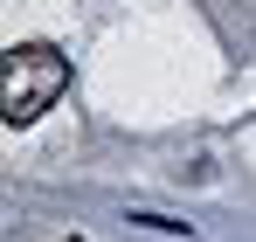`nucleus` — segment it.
Masks as SVG:
<instances>
[{
  "instance_id": "obj_1",
  "label": "nucleus",
  "mask_w": 256,
  "mask_h": 242,
  "mask_svg": "<svg viewBox=\"0 0 256 242\" xmlns=\"http://www.w3.org/2000/svg\"><path fill=\"white\" fill-rule=\"evenodd\" d=\"M0 76H7V90H0V118L21 132V124H35L48 104L62 97V83H70V62H62L48 42H14Z\"/></svg>"
}]
</instances>
